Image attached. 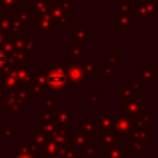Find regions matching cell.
<instances>
[{
    "label": "cell",
    "mask_w": 158,
    "mask_h": 158,
    "mask_svg": "<svg viewBox=\"0 0 158 158\" xmlns=\"http://www.w3.org/2000/svg\"><path fill=\"white\" fill-rule=\"evenodd\" d=\"M49 70L47 72V85L46 91H62L67 88L68 73L67 64H49Z\"/></svg>",
    "instance_id": "6da1fadb"
},
{
    "label": "cell",
    "mask_w": 158,
    "mask_h": 158,
    "mask_svg": "<svg viewBox=\"0 0 158 158\" xmlns=\"http://www.w3.org/2000/svg\"><path fill=\"white\" fill-rule=\"evenodd\" d=\"M146 99L143 96H131L122 99V114L126 115H138L144 112Z\"/></svg>",
    "instance_id": "7a4b0ae2"
},
{
    "label": "cell",
    "mask_w": 158,
    "mask_h": 158,
    "mask_svg": "<svg viewBox=\"0 0 158 158\" xmlns=\"http://www.w3.org/2000/svg\"><path fill=\"white\" fill-rule=\"evenodd\" d=\"M28 85L31 86L33 95L43 98V94L46 91V85H47V72H44L42 69L33 70L32 78H31V81L28 83Z\"/></svg>",
    "instance_id": "3957f363"
},
{
    "label": "cell",
    "mask_w": 158,
    "mask_h": 158,
    "mask_svg": "<svg viewBox=\"0 0 158 158\" xmlns=\"http://www.w3.org/2000/svg\"><path fill=\"white\" fill-rule=\"evenodd\" d=\"M117 135L122 136H128L133 130H135V122H133V116L132 115H116L115 122H114V128H112Z\"/></svg>",
    "instance_id": "277c9868"
},
{
    "label": "cell",
    "mask_w": 158,
    "mask_h": 158,
    "mask_svg": "<svg viewBox=\"0 0 158 158\" xmlns=\"http://www.w3.org/2000/svg\"><path fill=\"white\" fill-rule=\"evenodd\" d=\"M4 70H7L11 73L21 84H28L32 78V65L25 64V65H7Z\"/></svg>",
    "instance_id": "5b68a950"
},
{
    "label": "cell",
    "mask_w": 158,
    "mask_h": 158,
    "mask_svg": "<svg viewBox=\"0 0 158 158\" xmlns=\"http://www.w3.org/2000/svg\"><path fill=\"white\" fill-rule=\"evenodd\" d=\"M4 112L5 114H21L22 109L27 106V102L20 100L16 95L10 91H6V98L4 100Z\"/></svg>",
    "instance_id": "8992f818"
},
{
    "label": "cell",
    "mask_w": 158,
    "mask_h": 158,
    "mask_svg": "<svg viewBox=\"0 0 158 158\" xmlns=\"http://www.w3.org/2000/svg\"><path fill=\"white\" fill-rule=\"evenodd\" d=\"M68 83L72 86H79L86 80V72L78 64H67Z\"/></svg>",
    "instance_id": "52a82bcc"
},
{
    "label": "cell",
    "mask_w": 158,
    "mask_h": 158,
    "mask_svg": "<svg viewBox=\"0 0 158 158\" xmlns=\"http://www.w3.org/2000/svg\"><path fill=\"white\" fill-rule=\"evenodd\" d=\"M49 138H52L53 141H56L59 144L70 143V142H73V130H72V127L57 125L56 130L49 135Z\"/></svg>",
    "instance_id": "ba28073f"
},
{
    "label": "cell",
    "mask_w": 158,
    "mask_h": 158,
    "mask_svg": "<svg viewBox=\"0 0 158 158\" xmlns=\"http://www.w3.org/2000/svg\"><path fill=\"white\" fill-rule=\"evenodd\" d=\"M19 84H21V83L11 73H9L7 70L0 72V88L1 89H4L5 91H11Z\"/></svg>",
    "instance_id": "9c48e42d"
},
{
    "label": "cell",
    "mask_w": 158,
    "mask_h": 158,
    "mask_svg": "<svg viewBox=\"0 0 158 158\" xmlns=\"http://www.w3.org/2000/svg\"><path fill=\"white\" fill-rule=\"evenodd\" d=\"M127 153L128 148L123 147L120 141H116L111 147L105 148V158H125Z\"/></svg>",
    "instance_id": "30bf717a"
},
{
    "label": "cell",
    "mask_w": 158,
    "mask_h": 158,
    "mask_svg": "<svg viewBox=\"0 0 158 158\" xmlns=\"http://www.w3.org/2000/svg\"><path fill=\"white\" fill-rule=\"evenodd\" d=\"M10 93H12L14 95H16L20 100L30 104L32 102V99H33V93H32V89L28 84H19L15 89H12Z\"/></svg>",
    "instance_id": "8fae6325"
},
{
    "label": "cell",
    "mask_w": 158,
    "mask_h": 158,
    "mask_svg": "<svg viewBox=\"0 0 158 158\" xmlns=\"http://www.w3.org/2000/svg\"><path fill=\"white\" fill-rule=\"evenodd\" d=\"M54 120L58 125L72 127V109H56L54 110Z\"/></svg>",
    "instance_id": "7c38bea8"
},
{
    "label": "cell",
    "mask_w": 158,
    "mask_h": 158,
    "mask_svg": "<svg viewBox=\"0 0 158 158\" xmlns=\"http://www.w3.org/2000/svg\"><path fill=\"white\" fill-rule=\"evenodd\" d=\"M38 148L33 142H15V156L20 154H36Z\"/></svg>",
    "instance_id": "4fadbf2b"
},
{
    "label": "cell",
    "mask_w": 158,
    "mask_h": 158,
    "mask_svg": "<svg viewBox=\"0 0 158 158\" xmlns=\"http://www.w3.org/2000/svg\"><path fill=\"white\" fill-rule=\"evenodd\" d=\"M77 154H78V147L74 144V142L59 144L58 156L60 158H77Z\"/></svg>",
    "instance_id": "5bb4252c"
},
{
    "label": "cell",
    "mask_w": 158,
    "mask_h": 158,
    "mask_svg": "<svg viewBox=\"0 0 158 158\" xmlns=\"http://www.w3.org/2000/svg\"><path fill=\"white\" fill-rule=\"evenodd\" d=\"M117 133L114 130L110 131H100L99 136V142H100V148H109L116 142Z\"/></svg>",
    "instance_id": "9a60e30c"
},
{
    "label": "cell",
    "mask_w": 158,
    "mask_h": 158,
    "mask_svg": "<svg viewBox=\"0 0 158 158\" xmlns=\"http://www.w3.org/2000/svg\"><path fill=\"white\" fill-rule=\"evenodd\" d=\"M116 114H101L98 118L99 122V131H110L114 128Z\"/></svg>",
    "instance_id": "2e32d148"
},
{
    "label": "cell",
    "mask_w": 158,
    "mask_h": 158,
    "mask_svg": "<svg viewBox=\"0 0 158 158\" xmlns=\"http://www.w3.org/2000/svg\"><path fill=\"white\" fill-rule=\"evenodd\" d=\"M58 148H59V143H57L56 141L49 138L44 143V146L38 149V153L43 154V157H53V156L58 154Z\"/></svg>",
    "instance_id": "e0dca14e"
},
{
    "label": "cell",
    "mask_w": 158,
    "mask_h": 158,
    "mask_svg": "<svg viewBox=\"0 0 158 158\" xmlns=\"http://www.w3.org/2000/svg\"><path fill=\"white\" fill-rule=\"evenodd\" d=\"M89 138L90 136L81 130L75 128V131H73V142L78 148H84L89 143Z\"/></svg>",
    "instance_id": "ac0fdd59"
},
{
    "label": "cell",
    "mask_w": 158,
    "mask_h": 158,
    "mask_svg": "<svg viewBox=\"0 0 158 158\" xmlns=\"http://www.w3.org/2000/svg\"><path fill=\"white\" fill-rule=\"evenodd\" d=\"M154 75H156V69L154 68H151V65L147 63L146 67L143 69L139 70V77H141V80L147 85H151V83L154 80Z\"/></svg>",
    "instance_id": "d6986e66"
},
{
    "label": "cell",
    "mask_w": 158,
    "mask_h": 158,
    "mask_svg": "<svg viewBox=\"0 0 158 158\" xmlns=\"http://www.w3.org/2000/svg\"><path fill=\"white\" fill-rule=\"evenodd\" d=\"M146 142L132 136V135H128L127 136V148H130L132 151V153H137V152H142L143 151V147H144Z\"/></svg>",
    "instance_id": "ffe728a7"
},
{
    "label": "cell",
    "mask_w": 158,
    "mask_h": 158,
    "mask_svg": "<svg viewBox=\"0 0 158 158\" xmlns=\"http://www.w3.org/2000/svg\"><path fill=\"white\" fill-rule=\"evenodd\" d=\"M133 122L136 128H149L151 126V115L149 114H138L133 116Z\"/></svg>",
    "instance_id": "44dd1931"
},
{
    "label": "cell",
    "mask_w": 158,
    "mask_h": 158,
    "mask_svg": "<svg viewBox=\"0 0 158 158\" xmlns=\"http://www.w3.org/2000/svg\"><path fill=\"white\" fill-rule=\"evenodd\" d=\"M77 128L84 131L85 133H88V135L91 137V136H94L95 131L99 130V122H98V120H94V121H85V122L78 125Z\"/></svg>",
    "instance_id": "7402d4cb"
},
{
    "label": "cell",
    "mask_w": 158,
    "mask_h": 158,
    "mask_svg": "<svg viewBox=\"0 0 158 158\" xmlns=\"http://www.w3.org/2000/svg\"><path fill=\"white\" fill-rule=\"evenodd\" d=\"M100 149L95 146L94 142L89 141V143L83 148V158H99Z\"/></svg>",
    "instance_id": "603a6c76"
},
{
    "label": "cell",
    "mask_w": 158,
    "mask_h": 158,
    "mask_svg": "<svg viewBox=\"0 0 158 158\" xmlns=\"http://www.w3.org/2000/svg\"><path fill=\"white\" fill-rule=\"evenodd\" d=\"M49 139V136L46 135L44 132L40 131V130H36V131H32V142L37 146V148H42L44 146V143Z\"/></svg>",
    "instance_id": "cb8c5ba5"
},
{
    "label": "cell",
    "mask_w": 158,
    "mask_h": 158,
    "mask_svg": "<svg viewBox=\"0 0 158 158\" xmlns=\"http://www.w3.org/2000/svg\"><path fill=\"white\" fill-rule=\"evenodd\" d=\"M57 122L56 121H48V120H42V118H38V130L44 132L46 135H51L56 127H57Z\"/></svg>",
    "instance_id": "d4e9b609"
},
{
    "label": "cell",
    "mask_w": 158,
    "mask_h": 158,
    "mask_svg": "<svg viewBox=\"0 0 158 158\" xmlns=\"http://www.w3.org/2000/svg\"><path fill=\"white\" fill-rule=\"evenodd\" d=\"M83 68H84V70L86 72V74H101V73H104V65L95 64V63H93V60H90V59H86V60L84 62Z\"/></svg>",
    "instance_id": "484cf974"
},
{
    "label": "cell",
    "mask_w": 158,
    "mask_h": 158,
    "mask_svg": "<svg viewBox=\"0 0 158 158\" xmlns=\"http://www.w3.org/2000/svg\"><path fill=\"white\" fill-rule=\"evenodd\" d=\"M15 131H16V126L15 125H5L2 128V133L1 137L4 138L5 142H15Z\"/></svg>",
    "instance_id": "4316f807"
},
{
    "label": "cell",
    "mask_w": 158,
    "mask_h": 158,
    "mask_svg": "<svg viewBox=\"0 0 158 158\" xmlns=\"http://www.w3.org/2000/svg\"><path fill=\"white\" fill-rule=\"evenodd\" d=\"M135 95V91L130 88V86H122V85H117L116 86V96L121 98V99H127Z\"/></svg>",
    "instance_id": "83f0119b"
},
{
    "label": "cell",
    "mask_w": 158,
    "mask_h": 158,
    "mask_svg": "<svg viewBox=\"0 0 158 158\" xmlns=\"http://www.w3.org/2000/svg\"><path fill=\"white\" fill-rule=\"evenodd\" d=\"M127 86H130L133 91H144L146 89V84L139 79V80H128L127 81Z\"/></svg>",
    "instance_id": "f1b7e54d"
},
{
    "label": "cell",
    "mask_w": 158,
    "mask_h": 158,
    "mask_svg": "<svg viewBox=\"0 0 158 158\" xmlns=\"http://www.w3.org/2000/svg\"><path fill=\"white\" fill-rule=\"evenodd\" d=\"M43 107L44 111H53L56 110V99L49 96V98H43Z\"/></svg>",
    "instance_id": "f546056e"
},
{
    "label": "cell",
    "mask_w": 158,
    "mask_h": 158,
    "mask_svg": "<svg viewBox=\"0 0 158 158\" xmlns=\"http://www.w3.org/2000/svg\"><path fill=\"white\" fill-rule=\"evenodd\" d=\"M116 72H117V70H116L115 64L110 63V64L104 65V74H105V77H106V80H110V79H111V75L116 74Z\"/></svg>",
    "instance_id": "4dcf8cb0"
},
{
    "label": "cell",
    "mask_w": 158,
    "mask_h": 158,
    "mask_svg": "<svg viewBox=\"0 0 158 158\" xmlns=\"http://www.w3.org/2000/svg\"><path fill=\"white\" fill-rule=\"evenodd\" d=\"M100 100V91L99 90H90L88 93V101L90 104H96Z\"/></svg>",
    "instance_id": "1f68e13d"
},
{
    "label": "cell",
    "mask_w": 158,
    "mask_h": 158,
    "mask_svg": "<svg viewBox=\"0 0 158 158\" xmlns=\"http://www.w3.org/2000/svg\"><path fill=\"white\" fill-rule=\"evenodd\" d=\"M9 65V57L5 52L0 51V72H2Z\"/></svg>",
    "instance_id": "d6a6232c"
},
{
    "label": "cell",
    "mask_w": 158,
    "mask_h": 158,
    "mask_svg": "<svg viewBox=\"0 0 158 158\" xmlns=\"http://www.w3.org/2000/svg\"><path fill=\"white\" fill-rule=\"evenodd\" d=\"M5 98H6V91L0 88V102H4Z\"/></svg>",
    "instance_id": "836d02e7"
},
{
    "label": "cell",
    "mask_w": 158,
    "mask_h": 158,
    "mask_svg": "<svg viewBox=\"0 0 158 158\" xmlns=\"http://www.w3.org/2000/svg\"><path fill=\"white\" fill-rule=\"evenodd\" d=\"M15 158H36V154H20L16 156Z\"/></svg>",
    "instance_id": "e575fe53"
},
{
    "label": "cell",
    "mask_w": 158,
    "mask_h": 158,
    "mask_svg": "<svg viewBox=\"0 0 158 158\" xmlns=\"http://www.w3.org/2000/svg\"><path fill=\"white\" fill-rule=\"evenodd\" d=\"M4 122H2V120H0V136H1V133H2V128H4Z\"/></svg>",
    "instance_id": "d590c367"
},
{
    "label": "cell",
    "mask_w": 158,
    "mask_h": 158,
    "mask_svg": "<svg viewBox=\"0 0 158 158\" xmlns=\"http://www.w3.org/2000/svg\"><path fill=\"white\" fill-rule=\"evenodd\" d=\"M125 158H136V157L133 156V153H130V152H128V153L126 154V157H125Z\"/></svg>",
    "instance_id": "8d00e7d4"
},
{
    "label": "cell",
    "mask_w": 158,
    "mask_h": 158,
    "mask_svg": "<svg viewBox=\"0 0 158 158\" xmlns=\"http://www.w3.org/2000/svg\"><path fill=\"white\" fill-rule=\"evenodd\" d=\"M43 158H60V157L57 154V156H53V157H43Z\"/></svg>",
    "instance_id": "74e56055"
}]
</instances>
